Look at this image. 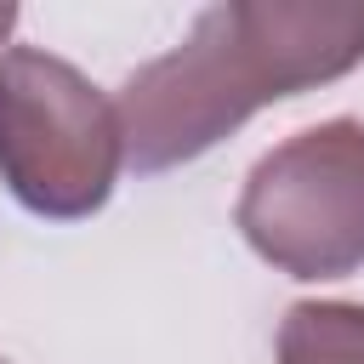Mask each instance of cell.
Here are the masks:
<instances>
[{
    "mask_svg": "<svg viewBox=\"0 0 364 364\" xmlns=\"http://www.w3.org/2000/svg\"><path fill=\"white\" fill-rule=\"evenodd\" d=\"M279 364H364V307L358 301H296L279 318Z\"/></svg>",
    "mask_w": 364,
    "mask_h": 364,
    "instance_id": "4",
    "label": "cell"
},
{
    "mask_svg": "<svg viewBox=\"0 0 364 364\" xmlns=\"http://www.w3.org/2000/svg\"><path fill=\"white\" fill-rule=\"evenodd\" d=\"M364 63V6L336 0H222L193 17L182 46L142 63L114 108L125 165L176 171L233 136L256 108L330 85Z\"/></svg>",
    "mask_w": 364,
    "mask_h": 364,
    "instance_id": "1",
    "label": "cell"
},
{
    "mask_svg": "<svg viewBox=\"0 0 364 364\" xmlns=\"http://www.w3.org/2000/svg\"><path fill=\"white\" fill-rule=\"evenodd\" d=\"M245 245L290 279L364 267V119H318L267 148L233 205Z\"/></svg>",
    "mask_w": 364,
    "mask_h": 364,
    "instance_id": "3",
    "label": "cell"
},
{
    "mask_svg": "<svg viewBox=\"0 0 364 364\" xmlns=\"http://www.w3.org/2000/svg\"><path fill=\"white\" fill-rule=\"evenodd\" d=\"M125 165L119 108L57 51H0V182L28 216L85 222Z\"/></svg>",
    "mask_w": 364,
    "mask_h": 364,
    "instance_id": "2",
    "label": "cell"
},
{
    "mask_svg": "<svg viewBox=\"0 0 364 364\" xmlns=\"http://www.w3.org/2000/svg\"><path fill=\"white\" fill-rule=\"evenodd\" d=\"M0 364H11V358H0Z\"/></svg>",
    "mask_w": 364,
    "mask_h": 364,
    "instance_id": "6",
    "label": "cell"
},
{
    "mask_svg": "<svg viewBox=\"0 0 364 364\" xmlns=\"http://www.w3.org/2000/svg\"><path fill=\"white\" fill-rule=\"evenodd\" d=\"M11 28H17V6H0V40H6Z\"/></svg>",
    "mask_w": 364,
    "mask_h": 364,
    "instance_id": "5",
    "label": "cell"
}]
</instances>
